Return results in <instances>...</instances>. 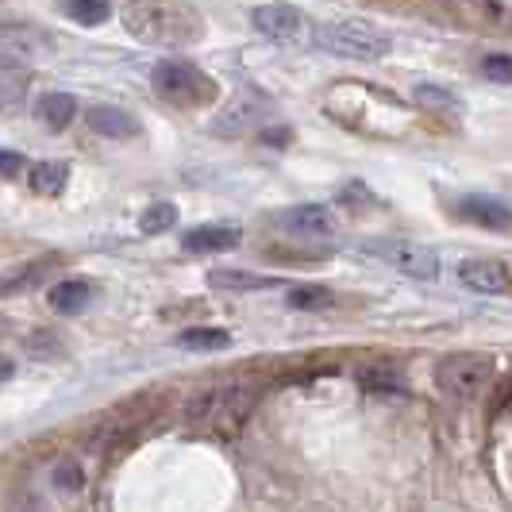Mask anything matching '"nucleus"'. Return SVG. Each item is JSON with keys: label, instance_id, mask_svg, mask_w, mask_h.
<instances>
[{"label": "nucleus", "instance_id": "10", "mask_svg": "<svg viewBox=\"0 0 512 512\" xmlns=\"http://www.w3.org/2000/svg\"><path fill=\"white\" fill-rule=\"evenodd\" d=\"M251 24L270 43H297L301 31H305V16L297 8H289V4H262V8L251 12Z\"/></svg>", "mask_w": 512, "mask_h": 512}, {"label": "nucleus", "instance_id": "28", "mask_svg": "<svg viewBox=\"0 0 512 512\" xmlns=\"http://www.w3.org/2000/svg\"><path fill=\"white\" fill-rule=\"evenodd\" d=\"M20 170H24V154L0 151V174H4V178H16Z\"/></svg>", "mask_w": 512, "mask_h": 512}, {"label": "nucleus", "instance_id": "6", "mask_svg": "<svg viewBox=\"0 0 512 512\" xmlns=\"http://www.w3.org/2000/svg\"><path fill=\"white\" fill-rule=\"evenodd\" d=\"M366 255L382 258L385 266L409 274L416 282H432L439 278V255L432 247H420V243H409V239H374L366 243Z\"/></svg>", "mask_w": 512, "mask_h": 512}, {"label": "nucleus", "instance_id": "20", "mask_svg": "<svg viewBox=\"0 0 512 512\" xmlns=\"http://www.w3.org/2000/svg\"><path fill=\"white\" fill-rule=\"evenodd\" d=\"M262 112H266V104H258V101H235L216 120V131H247V128H255L258 120H262Z\"/></svg>", "mask_w": 512, "mask_h": 512}, {"label": "nucleus", "instance_id": "5", "mask_svg": "<svg viewBox=\"0 0 512 512\" xmlns=\"http://www.w3.org/2000/svg\"><path fill=\"white\" fill-rule=\"evenodd\" d=\"M493 359L489 355H451L436 366V385L447 393V397H459V401H470L478 397V389L493 378Z\"/></svg>", "mask_w": 512, "mask_h": 512}, {"label": "nucleus", "instance_id": "16", "mask_svg": "<svg viewBox=\"0 0 512 512\" xmlns=\"http://www.w3.org/2000/svg\"><path fill=\"white\" fill-rule=\"evenodd\" d=\"M208 285L212 289H224V293H251V289H270V285L278 282L266 278V274H247V270H212Z\"/></svg>", "mask_w": 512, "mask_h": 512}, {"label": "nucleus", "instance_id": "13", "mask_svg": "<svg viewBox=\"0 0 512 512\" xmlns=\"http://www.w3.org/2000/svg\"><path fill=\"white\" fill-rule=\"evenodd\" d=\"M89 128L104 135V139H131V135H139V120L128 116L124 108H112V104H97V108H89Z\"/></svg>", "mask_w": 512, "mask_h": 512}, {"label": "nucleus", "instance_id": "22", "mask_svg": "<svg viewBox=\"0 0 512 512\" xmlns=\"http://www.w3.org/2000/svg\"><path fill=\"white\" fill-rule=\"evenodd\" d=\"M181 347H189V351H220V347H228L231 335L224 328H185L178 335Z\"/></svg>", "mask_w": 512, "mask_h": 512}, {"label": "nucleus", "instance_id": "3", "mask_svg": "<svg viewBox=\"0 0 512 512\" xmlns=\"http://www.w3.org/2000/svg\"><path fill=\"white\" fill-rule=\"evenodd\" d=\"M316 47L335 54V58H351V62H378L389 54V35L382 27L366 24V20H339V24L316 27Z\"/></svg>", "mask_w": 512, "mask_h": 512}, {"label": "nucleus", "instance_id": "23", "mask_svg": "<svg viewBox=\"0 0 512 512\" xmlns=\"http://www.w3.org/2000/svg\"><path fill=\"white\" fill-rule=\"evenodd\" d=\"M174 224H178V205H170V201H158V205H151L139 216V231L143 235H162V231H170Z\"/></svg>", "mask_w": 512, "mask_h": 512}, {"label": "nucleus", "instance_id": "26", "mask_svg": "<svg viewBox=\"0 0 512 512\" xmlns=\"http://www.w3.org/2000/svg\"><path fill=\"white\" fill-rule=\"evenodd\" d=\"M478 70H482V77L497 81V85H512V54H486Z\"/></svg>", "mask_w": 512, "mask_h": 512}, {"label": "nucleus", "instance_id": "21", "mask_svg": "<svg viewBox=\"0 0 512 512\" xmlns=\"http://www.w3.org/2000/svg\"><path fill=\"white\" fill-rule=\"evenodd\" d=\"M289 308H297V312H320V308H332L335 305V293L328 285H297V289H289Z\"/></svg>", "mask_w": 512, "mask_h": 512}, {"label": "nucleus", "instance_id": "14", "mask_svg": "<svg viewBox=\"0 0 512 512\" xmlns=\"http://www.w3.org/2000/svg\"><path fill=\"white\" fill-rule=\"evenodd\" d=\"M47 301L58 316H81L85 308L93 305V285L85 282V278H66V282H58L47 293Z\"/></svg>", "mask_w": 512, "mask_h": 512}, {"label": "nucleus", "instance_id": "8", "mask_svg": "<svg viewBox=\"0 0 512 512\" xmlns=\"http://www.w3.org/2000/svg\"><path fill=\"white\" fill-rule=\"evenodd\" d=\"M459 282L482 297H505L512 289V274L497 258H466V262H459Z\"/></svg>", "mask_w": 512, "mask_h": 512}, {"label": "nucleus", "instance_id": "29", "mask_svg": "<svg viewBox=\"0 0 512 512\" xmlns=\"http://www.w3.org/2000/svg\"><path fill=\"white\" fill-rule=\"evenodd\" d=\"M262 139H266V143H274V147H282V143H289V128L285 131H262Z\"/></svg>", "mask_w": 512, "mask_h": 512}, {"label": "nucleus", "instance_id": "17", "mask_svg": "<svg viewBox=\"0 0 512 512\" xmlns=\"http://www.w3.org/2000/svg\"><path fill=\"white\" fill-rule=\"evenodd\" d=\"M66 181H70V166L66 162H39L31 170V189L39 197H58L66 189Z\"/></svg>", "mask_w": 512, "mask_h": 512}, {"label": "nucleus", "instance_id": "25", "mask_svg": "<svg viewBox=\"0 0 512 512\" xmlns=\"http://www.w3.org/2000/svg\"><path fill=\"white\" fill-rule=\"evenodd\" d=\"M416 104H424L432 112H459V97L443 85H416Z\"/></svg>", "mask_w": 512, "mask_h": 512}, {"label": "nucleus", "instance_id": "11", "mask_svg": "<svg viewBox=\"0 0 512 512\" xmlns=\"http://www.w3.org/2000/svg\"><path fill=\"white\" fill-rule=\"evenodd\" d=\"M455 216L474 224V228L486 231H509L512 228V208L497 197H486V193H470V197H459L455 201Z\"/></svg>", "mask_w": 512, "mask_h": 512}, {"label": "nucleus", "instance_id": "12", "mask_svg": "<svg viewBox=\"0 0 512 512\" xmlns=\"http://www.w3.org/2000/svg\"><path fill=\"white\" fill-rule=\"evenodd\" d=\"M239 239H243V231L231 228V224H205V228L189 231V235L181 239V247H185L189 255H220V251H235Z\"/></svg>", "mask_w": 512, "mask_h": 512}, {"label": "nucleus", "instance_id": "1", "mask_svg": "<svg viewBox=\"0 0 512 512\" xmlns=\"http://www.w3.org/2000/svg\"><path fill=\"white\" fill-rule=\"evenodd\" d=\"M124 24L135 39L154 47H185L201 39V16L185 0H128Z\"/></svg>", "mask_w": 512, "mask_h": 512}, {"label": "nucleus", "instance_id": "9", "mask_svg": "<svg viewBox=\"0 0 512 512\" xmlns=\"http://www.w3.org/2000/svg\"><path fill=\"white\" fill-rule=\"evenodd\" d=\"M278 228L293 239H332L335 235V216L324 205H297L285 208L278 216Z\"/></svg>", "mask_w": 512, "mask_h": 512}, {"label": "nucleus", "instance_id": "27", "mask_svg": "<svg viewBox=\"0 0 512 512\" xmlns=\"http://www.w3.org/2000/svg\"><path fill=\"white\" fill-rule=\"evenodd\" d=\"M54 482H58V489H81V466L77 462H58Z\"/></svg>", "mask_w": 512, "mask_h": 512}, {"label": "nucleus", "instance_id": "30", "mask_svg": "<svg viewBox=\"0 0 512 512\" xmlns=\"http://www.w3.org/2000/svg\"><path fill=\"white\" fill-rule=\"evenodd\" d=\"M8 374H12V362L0 359V378H8Z\"/></svg>", "mask_w": 512, "mask_h": 512}, {"label": "nucleus", "instance_id": "15", "mask_svg": "<svg viewBox=\"0 0 512 512\" xmlns=\"http://www.w3.org/2000/svg\"><path fill=\"white\" fill-rule=\"evenodd\" d=\"M35 116L51 131H62L70 128V120L77 116V101L70 93H47V97H39V104H35Z\"/></svg>", "mask_w": 512, "mask_h": 512}, {"label": "nucleus", "instance_id": "24", "mask_svg": "<svg viewBox=\"0 0 512 512\" xmlns=\"http://www.w3.org/2000/svg\"><path fill=\"white\" fill-rule=\"evenodd\" d=\"M359 378L374 393H405V378L397 370H389V366H370V370H362Z\"/></svg>", "mask_w": 512, "mask_h": 512}, {"label": "nucleus", "instance_id": "18", "mask_svg": "<svg viewBox=\"0 0 512 512\" xmlns=\"http://www.w3.org/2000/svg\"><path fill=\"white\" fill-rule=\"evenodd\" d=\"M62 12L81 27H97L112 16V0H58Z\"/></svg>", "mask_w": 512, "mask_h": 512}, {"label": "nucleus", "instance_id": "2", "mask_svg": "<svg viewBox=\"0 0 512 512\" xmlns=\"http://www.w3.org/2000/svg\"><path fill=\"white\" fill-rule=\"evenodd\" d=\"M258 405V385L255 382H220L216 389H208L205 397L197 401V420L212 428V432H220V436H235L243 424H247V416L251 409Z\"/></svg>", "mask_w": 512, "mask_h": 512}, {"label": "nucleus", "instance_id": "4", "mask_svg": "<svg viewBox=\"0 0 512 512\" xmlns=\"http://www.w3.org/2000/svg\"><path fill=\"white\" fill-rule=\"evenodd\" d=\"M154 93L174 108H201V104L216 101V81L193 66V62H181V58H162L151 70Z\"/></svg>", "mask_w": 512, "mask_h": 512}, {"label": "nucleus", "instance_id": "7", "mask_svg": "<svg viewBox=\"0 0 512 512\" xmlns=\"http://www.w3.org/2000/svg\"><path fill=\"white\" fill-rule=\"evenodd\" d=\"M54 51L51 43V31L43 27H31V24H0V58L8 62H39Z\"/></svg>", "mask_w": 512, "mask_h": 512}, {"label": "nucleus", "instance_id": "19", "mask_svg": "<svg viewBox=\"0 0 512 512\" xmlns=\"http://www.w3.org/2000/svg\"><path fill=\"white\" fill-rule=\"evenodd\" d=\"M24 93H27V74L20 70V62L0 58V108H16Z\"/></svg>", "mask_w": 512, "mask_h": 512}]
</instances>
